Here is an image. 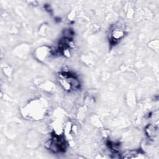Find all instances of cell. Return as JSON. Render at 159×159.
Here are the masks:
<instances>
[{"label":"cell","mask_w":159,"mask_h":159,"mask_svg":"<svg viewBox=\"0 0 159 159\" xmlns=\"http://www.w3.org/2000/svg\"><path fill=\"white\" fill-rule=\"evenodd\" d=\"M47 144L49 145L48 148L53 152H64L66 148L65 140L57 135H54Z\"/></svg>","instance_id":"6da1fadb"}]
</instances>
